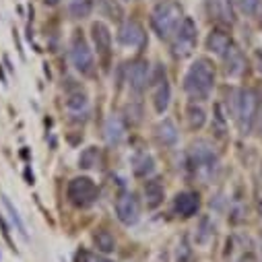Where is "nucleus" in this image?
<instances>
[{
  "mask_svg": "<svg viewBox=\"0 0 262 262\" xmlns=\"http://www.w3.org/2000/svg\"><path fill=\"white\" fill-rule=\"evenodd\" d=\"M215 87V67L207 58H196L184 77V91L190 95V99L205 101L213 93Z\"/></svg>",
  "mask_w": 262,
  "mask_h": 262,
  "instance_id": "f257e3e1",
  "label": "nucleus"
},
{
  "mask_svg": "<svg viewBox=\"0 0 262 262\" xmlns=\"http://www.w3.org/2000/svg\"><path fill=\"white\" fill-rule=\"evenodd\" d=\"M219 157L215 147L209 141H194L188 149V165L192 167L194 176H199L201 180H211L213 171L217 169Z\"/></svg>",
  "mask_w": 262,
  "mask_h": 262,
  "instance_id": "f03ea898",
  "label": "nucleus"
},
{
  "mask_svg": "<svg viewBox=\"0 0 262 262\" xmlns=\"http://www.w3.org/2000/svg\"><path fill=\"white\" fill-rule=\"evenodd\" d=\"M182 9L176 3H159L151 13V27L161 39H171L182 23Z\"/></svg>",
  "mask_w": 262,
  "mask_h": 262,
  "instance_id": "7ed1b4c3",
  "label": "nucleus"
},
{
  "mask_svg": "<svg viewBox=\"0 0 262 262\" xmlns=\"http://www.w3.org/2000/svg\"><path fill=\"white\" fill-rule=\"evenodd\" d=\"M256 118H258V95L252 89H242L239 91L237 110H235V120H237L239 133L244 137L252 133V128L256 124Z\"/></svg>",
  "mask_w": 262,
  "mask_h": 262,
  "instance_id": "20e7f679",
  "label": "nucleus"
},
{
  "mask_svg": "<svg viewBox=\"0 0 262 262\" xmlns=\"http://www.w3.org/2000/svg\"><path fill=\"white\" fill-rule=\"evenodd\" d=\"M199 43V25L192 17H184L176 35H173V56L176 58H188L196 50Z\"/></svg>",
  "mask_w": 262,
  "mask_h": 262,
  "instance_id": "39448f33",
  "label": "nucleus"
},
{
  "mask_svg": "<svg viewBox=\"0 0 262 262\" xmlns=\"http://www.w3.org/2000/svg\"><path fill=\"white\" fill-rule=\"evenodd\" d=\"M67 196H69V201L75 207L85 209V207H91L97 201V186H95V182L91 178L79 176V178H73L69 182Z\"/></svg>",
  "mask_w": 262,
  "mask_h": 262,
  "instance_id": "423d86ee",
  "label": "nucleus"
},
{
  "mask_svg": "<svg viewBox=\"0 0 262 262\" xmlns=\"http://www.w3.org/2000/svg\"><path fill=\"white\" fill-rule=\"evenodd\" d=\"M71 62L77 69V73H81L83 77H91L95 73V58L93 52L89 50L87 41L83 39V35H75L73 37V46H71Z\"/></svg>",
  "mask_w": 262,
  "mask_h": 262,
  "instance_id": "0eeeda50",
  "label": "nucleus"
},
{
  "mask_svg": "<svg viewBox=\"0 0 262 262\" xmlns=\"http://www.w3.org/2000/svg\"><path fill=\"white\" fill-rule=\"evenodd\" d=\"M151 89H153V107L157 114H163L169 107V99H171V87L165 75V69L161 64H157L155 73L151 75Z\"/></svg>",
  "mask_w": 262,
  "mask_h": 262,
  "instance_id": "6e6552de",
  "label": "nucleus"
},
{
  "mask_svg": "<svg viewBox=\"0 0 262 262\" xmlns=\"http://www.w3.org/2000/svg\"><path fill=\"white\" fill-rule=\"evenodd\" d=\"M116 215L122 225H135L141 219V205L133 192H122L116 199Z\"/></svg>",
  "mask_w": 262,
  "mask_h": 262,
  "instance_id": "1a4fd4ad",
  "label": "nucleus"
},
{
  "mask_svg": "<svg viewBox=\"0 0 262 262\" xmlns=\"http://www.w3.org/2000/svg\"><path fill=\"white\" fill-rule=\"evenodd\" d=\"M151 83V69L147 60H135L128 67V87L133 93L141 95Z\"/></svg>",
  "mask_w": 262,
  "mask_h": 262,
  "instance_id": "9d476101",
  "label": "nucleus"
},
{
  "mask_svg": "<svg viewBox=\"0 0 262 262\" xmlns=\"http://www.w3.org/2000/svg\"><path fill=\"white\" fill-rule=\"evenodd\" d=\"M145 39H147L145 37V29L137 21L122 23V27L118 31V41L122 46H128V48H143L145 46Z\"/></svg>",
  "mask_w": 262,
  "mask_h": 262,
  "instance_id": "9b49d317",
  "label": "nucleus"
},
{
  "mask_svg": "<svg viewBox=\"0 0 262 262\" xmlns=\"http://www.w3.org/2000/svg\"><path fill=\"white\" fill-rule=\"evenodd\" d=\"M173 209H176V213H178L180 217H184V219L194 217L196 213H199V209H201V199H199V194L192 192V190H184V192H180L176 199H173Z\"/></svg>",
  "mask_w": 262,
  "mask_h": 262,
  "instance_id": "f8f14e48",
  "label": "nucleus"
},
{
  "mask_svg": "<svg viewBox=\"0 0 262 262\" xmlns=\"http://www.w3.org/2000/svg\"><path fill=\"white\" fill-rule=\"evenodd\" d=\"M223 64H225V75L227 77H231V79L242 77V73L246 71V58H244V52L239 50V46L231 43L227 48V52L223 54Z\"/></svg>",
  "mask_w": 262,
  "mask_h": 262,
  "instance_id": "ddd939ff",
  "label": "nucleus"
},
{
  "mask_svg": "<svg viewBox=\"0 0 262 262\" xmlns=\"http://www.w3.org/2000/svg\"><path fill=\"white\" fill-rule=\"evenodd\" d=\"M205 7L209 17L223 25H231L233 23V11H231V0H205Z\"/></svg>",
  "mask_w": 262,
  "mask_h": 262,
  "instance_id": "4468645a",
  "label": "nucleus"
},
{
  "mask_svg": "<svg viewBox=\"0 0 262 262\" xmlns=\"http://www.w3.org/2000/svg\"><path fill=\"white\" fill-rule=\"evenodd\" d=\"M231 43H233L231 41V33L225 27H221V25L215 27V29H211V33L207 35V41H205L207 50L211 54H215V56H221V58H223V54L227 52V48Z\"/></svg>",
  "mask_w": 262,
  "mask_h": 262,
  "instance_id": "2eb2a0df",
  "label": "nucleus"
},
{
  "mask_svg": "<svg viewBox=\"0 0 262 262\" xmlns=\"http://www.w3.org/2000/svg\"><path fill=\"white\" fill-rule=\"evenodd\" d=\"M91 39H93V46H95L97 54L107 58L110 50H112V31H110V27L101 21H95L91 25Z\"/></svg>",
  "mask_w": 262,
  "mask_h": 262,
  "instance_id": "dca6fc26",
  "label": "nucleus"
},
{
  "mask_svg": "<svg viewBox=\"0 0 262 262\" xmlns=\"http://www.w3.org/2000/svg\"><path fill=\"white\" fill-rule=\"evenodd\" d=\"M143 192H145V203H147V209H159L161 205H163V201H165V188H163V182L159 180V178H153V180H149L147 184H145V188H143Z\"/></svg>",
  "mask_w": 262,
  "mask_h": 262,
  "instance_id": "f3484780",
  "label": "nucleus"
},
{
  "mask_svg": "<svg viewBox=\"0 0 262 262\" xmlns=\"http://www.w3.org/2000/svg\"><path fill=\"white\" fill-rule=\"evenodd\" d=\"M155 137L163 147H173L178 143V128L171 120L165 118L155 126Z\"/></svg>",
  "mask_w": 262,
  "mask_h": 262,
  "instance_id": "a211bd4d",
  "label": "nucleus"
},
{
  "mask_svg": "<svg viewBox=\"0 0 262 262\" xmlns=\"http://www.w3.org/2000/svg\"><path fill=\"white\" fill-rule=\"evenodd\" d=\"M126 137V126L120 116H110L105 122V141L110 145H120Z\"/></svg>",
  "mask_w": 262,
  "mask_h": 262,
  "instance_id": "6ab92c4d",
  "label": "nucleus"
},
{
  "mask_svg": "<svg viewBox=\"0 0 262 262\" xmlns=\"http://www.w3.org/2000/svg\"><path fill=\"white\" fill-rule=\"evenodd\" d=\"M153 171H155V159H153L151 153L141 151V153H137V155L133 157V173H135L137 178H147V176H151Z\"/></svg>",
  "mask_w": 262,
  "mask_h": 262,
  "instance_id": "aec40b11",
  "label": "nucleus"
},
{
  "mask_svg": "<svg viewBox=\"0 0 262 262\" xmlns=\"http://www.w3.org/2000/svg\"><path fill=\"white\" fill-rule=\"evenodd\" d=\"M213 233H215V223H213V219H211L209 215H203V217L199 219V223H196V229H194V242L199 244V246H207V244L211 242Z\"/></svg>",
  "mask_w": 262,
  "mask_h": 262,
  "instance_id": "412c9836",
  "label": "nucleus"
},
{
  "mask_svg": "<svg viewBox=\"0 0 262 262\" xmlns=\"http://www.w3.org/2000/svg\"><path fill=\"white\" fill-rule=\"evenodd\" d=\"M93 244H95V248H97L101 254H112V252L116 250V239H114V235H112L110 231H105V229L95 231Z\"/></svg>",
  "mask_w": 262,
  "mask_h": 262,
  "instance_id": "4be33fe9",
  "label": "nucleus"
},
{
  "mask_svg": "<svg viewBox=\"0 0 262 262\" xmlns=\"http://www.w3.org/2000/svg\"><path fill=\"white\" fill-rule=\"evenodd\" d=\"M186 114H188V124H190V128L199 130V128H203V126H205V122H207V112H205V107H203V105L190 103Z\"/></svg>",
  "mask_w": 262,
  "mask_h": 262,
  "instance_id": "5701e85b",
  "label": "nucleus"
},
{
  "mask_svg": "<svg viewBox=\"0 0 262 262\" xmlns=\"http://www.w3.org/2000/svg\"><path fill=\"white\" fill-rule=\"evenodd\" d=\"M99 165V149L97 147H87L79 155V167L81 169H95Z\"/></svg>",
  "mask_w": 262,
  "mask_h": 262,
  "instance_id": "b1692460",
  "label": "nucleus"
},
{
  "mask_svg": "<svg viewBox=\"0 0 262 262\" xmlns=\"http://www.w3.org/2000/svg\"><path fill=\"white\" fill-rule=\"evenodd\" d=\"M213 128L217 130L219 137H223L227 130V114L223 110V103H215L213 107Z\"/></svg>",
  "mask_w": 262,
  "mask_h": 262,
  "instance_id": "393cba45",
  "label": "nucleus"
},
{
  "mask_svg": "<svg viewBox=\"0 0 262 262\" xmlns=\"http://www.w3.org/2000/svg\"><path fill=\"white\" fill-rule=\"evenodd\" d=\"M3 205L7 207V211H9V215H11V219H13V223L17 225V231L21 233V237L27 242V227H25V223H23V219L19 217V211L13 207V203L9 201V196H3Z\"/></svg>",
  "mask_w": 262,
  "mask_h": 262,
  "instance_id": "a878e982",
  "label": "nucleus"
},
{
  "mask_svg": "<svg viewBox=\"0 0 262 262\" xmlns=\"http://www.w3.org/2000/svg\"><path fill=\"white\" fill-rule=\"evenodd\" d=\"M93 11V0H73L71 3V15L75 19H85Z\"/></svg>",
  "mask_w": 262,
  "mask_h": 262,
  "instance_id": "bb28decb",
  "label": "nucleus"
},
{
  "mask_svg": "<svg viewBox=\"0 0 262 262\" xmlns=\"http://www.w3.org/2000/svg\"><path fill=\"white\" fill-rule=\"evenodd\" d=\"M192 258V248L188 237H180L178 246H176V262H190Z\"/></svg>",
  "mask_w": 262,
  "mask_h": 262,
  "instance_id": "cd10ccee",
  "label": "nucleus"
},
{
  "mask_svg": "<svg viewBox=\"0 0 262 262\" xmlns=\"http://www.w3.org/2000/svg\"><path fill=\"white\" fill-rule=\"evenodd\" d=\"M67 107L71 112H81L87 107V95L85 93H73L69 99H67Z\"/></svg>",
  "mask_w": 262,
  "mask_h": 262,
  "instance_id": "c85d7f7f",
  "label": "nucleus"
},
{
  "mask_svg": "<svg viewBox=\"0 0 262 262\" xmlns=\"http://www.w3.org/2000/svg\"><path fill=\"white\" fill-rule=\"evenodd\" d=\"M237 5H239V11L244 15H254L260 7V0H237Z\"/></svg>",
  "mask_w": 262,
  "mask_h": 262,
  "instance_id": "c756f323",
  "label": "nucleus"
},
{
  "mask_svg": "<svg viewBox=\"0 0 262 262\" xmlns=\"http://www.w3.org/2000/svg\"><path fill=\"white\" fill-rule=\"evenodd\" d=\"M103 5L110 9V17H112V19H116V21L122 19V9H120V5H116L114 0H103Z\"/></svg>",
  "mask_w": 262,
  "mask_h": 262,
  "instance_id": "7c9ffc66",
  "label": "nucleus"
},
{
  "mask_svg": "<svg viewBox=\"0 0 262 262\" xmlns=\"http://www.w3.org/2000/svg\"><path fill=\"white\" fill-rule=\"evenodd\" d=\"M254 67H256V71L262 75V50H260V48L254 50Z\"/></svg>",
  "mask_w": 262,
  "mask_h": 262,
  "instance_id": "2f4dec72",
  "label": "nucleus"
},
{
  "mask_svg": "<svg viewBox=\"0 0 262 262\" xmlns=\"http://www.w3.org/2000/svg\"><path fill=\"white\" fill-rule=\"evenodd\" d=\"M87 262H114L105 256H93V254H87Z\"/></svg>",
  "mask_w": 262,
  "mask_h": 262,
  "instance_id": "473e14b6",
  "label": "nucleus"
},
{
  "mask_svg": "<svg viewBox=\"0 0 262 262\" xmlns=\"http://www.w3.org/2000/svg\"><path fill=\"white\" fill-rule=\"evenodd\" d=\"M237 262H256V258H254L252 254H244V256H242Z\"/></svg>",
  "mask_w": 262,
  "mask_h": 262,
  "instance_id": "72a5a7b5",
  "label": "nucleus"
},
{
  "mask_svg": "<svg viewBox=\"0 0 262 262\" xmlns=\"http://www.w3.org/2000/svg\"><path fill=\"white\" fill-rule=\"evenodd\" d=\"M58 3H60V0H43V5H46V7H56Z\"/></svg>",
  "mask_w": 262,
  "mask_h": 262,
  "instance_id": "f704fd0d",
  "label": "nucleus"
},
{
  "mask_svg": "<svg viewBox=\"0 0 262 262\" xmlns=\"http://www.w3.org/2000/svg\"><path fill=\"white\" fill-rule=\"evenodd\" d=\"M256 120H258V126H260V135H262V112L258 114V118H256Z\"/></svg>",
  "mask_w": 262,
  "mask_h": 262,
  "instance_id": "c9c22d12",
  "label": "nucleus"
},
{
  "mask_svg": "<svg viewBox=\"0 0 262 262\" xmlns=\"http://www.w3.org/2000/svg\"><path fill=\"white\" fill-rule=\"evenodd\" d=\"M233 3H237V0H233Z\"/></svg>",
  "mask_w": 262,
  "mask_h": 262,
  "instance_id": "e433bc0d",
  "label": "nucleus"
}]
</instances>
